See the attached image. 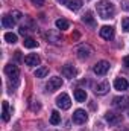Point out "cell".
Masks as SVG:
<instances>
[{"instance_id":"20","label":"cell","mask_w":129,"mask_h":131,"mask_svg":"<svg viewBox=\"0 0 129 131\" xmlns=\"http://www.w3.org/2000/svg\"><path fill=\"white\" fill-rule=\"evenodd\" d=\"M82 21H84L85 25H90V26H96V21H94V17H93V14H91L90 11L84 14V17H82Z\"/></svg>"},{"instance_id":"11","label":"cell","mask_w":129,"mask_h":131,"mask_svg":"<svg viewBox=\"0 0 129 131\" xmlns=\"http://www.w3.org/2000/svg\"><path fill=\"white\" fill-rule=\"evenodd\" d=\"M100 37L103 40H111L114 37V28H111V26H102L100 28Z\"/></svg>"},{"instance_id":"25","label":"cell","mask_w":129,"mask_h":131,"mask_svg":"<svg viewBox=\"0 0 129 131\" xmlns=\"http://www.w3.org/2000/svg\"><path fill=\"white\" fill-rule=\"evenodd\" d=\"M5 40L8 41V43H11V44H14V43H17V35L12 32H6L5 34Z\"/></svg>"},{"instance_id":"22","label":"cell","mask_w":129,"mask_h":131,"mask_svg":"<svg viewBox=\"0 0 129 131\" xmlns=\"http://www.w3.org/2000/svg\"><path fill=\"white\" fill-rule=\"evenodd\" d=\"M23 44H24V47H28V49H33V47L38 46V41L33 40V38H31V37H28V38H24Z\"/></svg>"},{"instance_id":"12","label":"cell","mask_w":129,"mask_h":131,"mask_svg":"<svg viewBox=\"0 0 129 131\" xmlns=\"http://www.w3.org/2000/svg\"><path fill=\"white\" fill-rule=\"evenodd\" d=\"M62 73H64L65 78H74L76 76V69H74V66H71V64H65L62 67Z\"/></svg>"},{"instance_id":"5","label":"cell","mask_w":129,"mask_h":131,"mask_svg":"<svg viewBox=\"0 0 129 131\" xmlns=\"http://www.w3.org/2000/svg\"><path fill=\"white\" fill-rule=\"evenodd\" d=\"M108 70H109V63H108V61H99V63H96L94 67H93V72H94L96 75H99V76L106 75Z\"/></svg>"},{"instance_id":"32","label":"cell","mask_w":129,"mask_h":131,"mask_svg":"<svg viewBox=\"0 0 129 131\" xmlns=\"http://www.w3.org/2000/svg\"><path fill=\"white\" fill-rule=\"evenodd\" d=\"M123 63H125V66H126V67H129V55H128V57H125Z\"/></svg>"},{"instance_id":"28","label":"cell","mask_w":129,"mask_h":131,"mask_svg":"<svg viewBox=\"0 0 129 131\" xmlns=\"http://www.w3.org/2000/svg\"><path fill=\"white\" fill-rule=\"evenodd\" d=\"M31 108H32V111H40L41 105H40L38 101H32V102H31Z\"/></svg>"},{"instance_id":"1","label":"cell","mask_w":129,"mask_h":131,"mask_svg":"<svg viewBox=\"0 0 129 131\" xmlns=\"http://www.w3.org/2000/svg\"><path fill=\"white\" fill-rule=\"evenodd\" d=\"M96 8H97L99 17L103 18V20L112 18L114 14H115V6H114V3H111V2H108V0H100V2L97 3Z\"/></svg>"},{"instance_id":"33","label":"cell","mask_w":129,"mask_h":131,"mask_svg":"<svg viewBox=\"0 0 129 131\" xmlns=\"http://www.w3.org/2000/svg\"><path fill=\"white\" fill-rule=\"evenodd\" d=\"M58 2H59V3H62V5H65V2H67V0H58Z\"/></svg>"},{"instance_id":"34","label":"cell","mask_w":129,"mask_h":131,"mask_svg":"<svg viewBox=\"0 0 129 131\" xmlns=\"http://www.w3.org/2000/svg\"><path fill=\"white\" fill-rule=\"evenodd\" d=\"M128 114H129V108H128Z\"/></svg>"},{"instance_id":"23","label":"cell","mask_w":129,"mask_h":131,"mask_svg":"<svg viewBox=\"0 0 129 131\" xmlns=\"http://www.w3.org/2000/svg\"><path fill=\"white\" fill-rule=\"evenodd\" d=\"M47 73H49V67H46V66H43V67H40V69L35 70V76L36 78H44Z\"/></svg>"},{"instance_id":"4","label":"cell","mask_w":129,"mask_h":131,"mask_svg":"<svg viewBox=\"0 0 129 131\" xmlns=\"http://www.w3.org/2000/svg\"><path fill=\"white\" fill-rule=\"evenodd\" d=\"M56 105L61 108V110H68L71 107V101H70V96L67 93H61L58 98H56Z\"/></svg>"},{"instance_id":"29","label":"cell","mask_w":129,"mask_h":131,"mask_svg":"<svg viewBox=\"0 0 129 131\" xmlns=\"http://www.w3.org/2000/svg\"><path fill=\"white\" fill-rule=\"evenodd\" d=\"M122 9L129 12V0H122Z\"/></svg>"},{"instance_id":"3","label":"cell","mask_w":129,"mask_h":131,"mask_svg":"<svg viewBox=\"0 0 129 131\" xmlns=\"http://www.w3.org/2000/svg\"><path fill=\"white\" fill-rule=\"evenodd\" d=\"M105 121H106L108 124H111V125H119V124H122L123 117H122V114H119V113L106 111V113H105Z\"/></svg>"},{"instance_id":"14","label":"cell","mask_w":129,"mask_h":131,"mask_svg":"<svg viewBox=\"0 0 129 131\" xmlns=\"http://www.w3.org/2000/svg\"><path fill=\"white\" fill-rule=\"evenodd\" d=\"M24 63L28 66H38L40 64V57L36 53H29L28 57H24Z\"/></svg>"},{"instance_id":"13","label":"cell","mask_w":129,"mask_h":131,"mask_svg":"<svg viewBox=\"0 0 129 131\" xmlns=\"http://www.w3.org/2000/svg\"><path fill=\"white\" fill-rule=\"evenodd\" d=\"M9 117H11V113H9V104H8V101H3V102H2V119H3L5 122H8Z\"/></svg>"},{"instance_id":"24","label":"cell","mask_w":129,"mask_h":131,"mask_svg":"<svg viewBox=\"0 0 129 131\" xmlns=\"http://www.w3.org/2000/svg\"><path fill=\"white\" fill-rule=\"evenodd\" d=\"M61 122V114L58 111H52V116H50V124L52 125H58Z\"/></svg>"},{"instance_id":"17","label":"cell","mask_w":129,"mask_h":131,"mask_svg":"<svg viewBox=\"0 0 129 131\" xmlns=\"http://www.w3.org/2000/svg\"><path fill=\"white\" fill-rule=\"evenodd\" d=\"M46 37H47V40H49L50 43H53V44H58V43L61 41V37H59L58 31H49V32L46 34Z\"/></svg>"},{"instance_id":"31","label":"cell","mask_w":129,"mask_h":131,"mask_svg":"<svg viewBox=\"0 0 129 131\" xmlns=\"http://www.w3.org/2000/svg\"><path fill=\"white\" fill-rule=\"evenodd\" d=\"M35 6H43L44 5V0H31Z\"/></svg>"},{"instance_id":"9","label":"cell","mask_w":129,"mask_h":131,"mask_svg":"<svg viewBox=\"0 0 129 131\" xmlns=\"http://www.w3.org/2000/svg\"><path fill=\"white\" fill-rule=\"evenodd\" d=\"M109 92V82L108 81H103V82H99L96 87H94V93L99 96H103Z\"/></svg>"},{"instance_id":"7","label":"cell","mask_w":129,"mask_h":131,"mask_svg":"<svg viewBox=\"0 0 129 131\" xmlns=\"http://www.w3.org/2000/svg\"><path fill=\"white\" fill-rule=\"evenodd\" d=\"M76 53H78V57H79L81 60H87V58H90V57H91L93 49H91L88 44H82V46H79V47H78Z\"/></svg>"},{"instance_id":"27","label":"cell","mask_w":129,"mask_h":131,"mask_svg":"<svg viewBox=\"0 0 129 131\" xmlns=\"http://www.w3.org/2000/svg\"><path fill=\"white\" fill-rule=\"evenodd\" d=\"M122 29H123L125 32H129V17H125V18L122 20Z\"/></svg>"},{"instance_id":"30","label":"cell","mask_w":129,"mask_h":131,"mask_svg":"<svg viewBox=\"0 0 129 131\" xmlns=\"http://www.w3.org/2000/svg\"><path fill=\"white\" fill-rule=\"evenodd\" d=\"M18 32H20V35H26V34H28V28H26V26H20Z\"/></svg>"},{"instance_id":"2","label":"cell","mask_w":129,"mask_h":131,"mask_svg":"<svg viewBox=\"0 0 129 131\" xmlns=\"http://www.w3.org/2000/svg\"><path fill=\"white\" fill-rule=\"evenodd\" d=\"M112 105H114V108H117V110H126L129 108V96H117V98L112 99Z\"/></svg>"},{"instance_id":"18","label":"cell","mask_w":129,"mask_h":131,"mask_svg":"<svg viewBox=\"0 0 129 131\" xmlns=\"http://www.w3.org/2000/svg\"><path fill=\"white\" fill-rule=\"evenodd\" d=\"M65 5H67L68 9H71V11H78V9L82 8V0H67Z\"/></svg>"},{"instance_id":"8","label":"cell","mask_w":129,"mask_h":131,"mask_svg":"<svg viewBox=\"0 0 129 131\" xmlns=\"http://www.w3.org/2000/svg\"><path fill=\"white\" fill-rule=\"evenodd\" d=\"M87 119H88V116H87V113L84 111V110H76L74 113H73V122L74 124H78V125H82V124H85L87 122Z\"/></svg>"},{"instance_id":"6","label":"cell","mask_w":129,"mask_h":131,"mask_svg":"<svg viewBox=\"0 0 129 131\" xmlns=\"http://www.w3.org/2000/svg\"><path fill=\"white\" fill-rule=\"evenodd\" d=\"M61 85H62V79H61L59 76H53V78L49 79V82H47V85H46V90H47L49 93H52V92L58 90Z\"/></svg>"},{"instance_id":"21","label":"cell","mask_w":129,"mask_h":131,"mask_svg":"<svg viewBox=\"0 0 129 131\" xmlns=\"http://www.w3.org/2000/svg\"><path fill=\"white\" fill-rule=\"evenodd\" d=\"M56 28L61 29V31H65V29L70 28V21L65 20V18H58V20H56Z\"/></svg>"},{"instance_id":"26","label":"cell","mask_w":129,"mask_h":131,"mask_svg":"<svg viewBox=\"0 0 129 131\" xmlns=\"http://www.w3.org/2000/svg\"><path fill=\"white\" fill-rule=\"evenodd\" d=\"M11 17H12V18H14V21L17 23V21H20V20L23 18V14H21L20 11H15V9H14V11L11 12Z\"/></svg>"},{"instance_id":"16","label":"cell","mask_w":129,"mask_h":131,"mask_svg":"<svg viewBox=\"0 0 129 131\" xmlns=\"http://www.w3.org/2000/svg\"><path fill=\"white\" fill-rule=\"evenodd\" d=\"M114 87H115V90H128V81L125 78H115Z\"/></svg>"},{"instance_id":"15","label":"cell","mask_w":129,"mask_h":131,"mask_svg":"<svg viewBox=\"0 0 129 131\" xmlns=\"http://www.w3.org/2000/svg\"><path fill=\"white\" fill-rule=\"evenodd\" d=\"M14 25H15V21H14V18L11 15H3L2 17V26L5 29H12Z\"/></svg>"},{"instance_id":"19","label":"cell","mask_w":129,"mask_h":131,"mask_svg":"<svg viewBox=\"0 0 129 131\" xmlns=\"http://www.w3.org/2000/svg\"><path fill=\"white\" fill-rule=\"evenodd\" d=\"M74 99H76L78 102H85V99H87V92H85L84 89H76V90H74Z\"/></svg>"},{"instance_id":"10","label":"cell","mask_w":129,"mask_h":131,"mask_svg":"<svg viewBox=\"0 0 129 131\" xmlns=\"http://www.w3.org/2000/svg\"><path fill=\"white\" fill-rule=\"evenodd\" d=\"M5 73H6L9 78H18V76H20V70H18V67L14 66V64L5 66Z\"/></svg>"}]
</instances>
